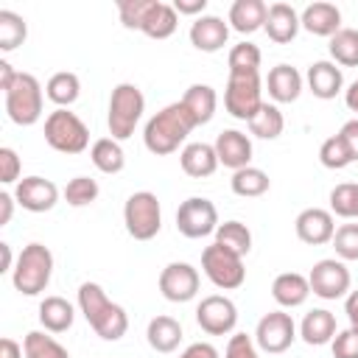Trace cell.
<instances>
[{"label":"cell","mask_w":358,"mask_h":358,"mask_svg":"<svg viewBox=\"0 0 358 358\" xmlns=\"http://www.w3.org/2000/svg\"><path fill=\"white\" fill-rule=\"evenodd\" d=\"M145 112V98L140 92L137 84H117L109 95V115H106V126H109V134L120 143V140H129L140 123Z\"/></svg>","instance_id":"cell-4"},{"label":"cell","mask_w":358,"mask_h":358,"mask_svg":"<svg viewBox=\"0 0 358 358\" xmlns=\"http://www.w3.org/2000/svg\"><path fill=\"white\" fill-rule=\"evenodd\" d=\"M282 129H285V117L274 103H263L260 112L249 120V131L260 140H277L282 134Z\"/></svg>","instance_id":"cell-34"},{"label":"cell","mask_w":358,"mask_h":358,"mask_svg":"<svg viewBox=\"0 0 358 358\" xmlns=\"http://www.w3.org/2000/svg\"><path fill=\"white\" fill-rule=\"evenodd\" d=\"M344 313L350 319V327L358 333V291H350L344 299Z\"/></svg>","instance_id":"cell-50"},{"label":"cell","mask_w":358,"mask_h":358,"mask_svg":"<svg viewBox=\"0 0 358 358\" xmlns=\"http://www.w3.org/2000/svg\"><path fill=\"white\" fill-rule=\"evenodd\" d=\"M17 179H20V157H17L14 148L3 145L0 148V182L3 185H11Z\"/></svg>","instance_id":"cell-47"},{"label":"cell","mask_w":358,"mask_h":358,"mask_svg":"<svg viewBox=\"0 0 358 358\" xmlns=\"http://www.w3.org/2000/svg\"><path fill=\"white\" fill-rule=\"evenodd\" d=\"M319 162H322L324 168H330V171H341V168H347V165L352 162V154H350V148L344 145V140H341L338 134H333V137H327V140L322 143V148H319Z\"/></svg>","instance_id":"cell-40"},{"label":"cell","mask_w":358,"mask_h":358,"mask_svg":"<svg viewBox=\"0 0 358 358\" xmlns=\"http://www.w3.org/2000/svg\"><path fill=\"white\" fill-rule=\"evenodd\" d=\"M266 87H268V95L277 101V103H291L299 98L302 92V76L296 67L291 64H277L268 70V78H266Z\"/></svg>","instance_id":"cell-24"},{"label":"cell","mask_w":358,"mask_h":358,"mask_svg":"<svg viewBox=\"0 0 358 358\" xmlns=\"http://www.w3.org/2000/svg\"><path fill=\"white\" fill-rule=\"evenodd\" d=\"M229 187H232V193L241 196V199H257V196H263V193L271 187V179H268L266 171H260V168H255V165H246V168H241V171L232 173Z\"/></svg>","instance_id":"cell-33"},{"label":"cell","mask_w":358,"mask_h":358,"mask_svg":"<svg viewBox=\"0 0 358 358\" xmlns=\"http://www.w3.org/2000/svg\"><path fill=\"white\" fill-rule=\"evenodd\" d=\"M179 25V14L171 3H162V0H151L145 17H143V25L140 31L151 39H168Z\"/></svg>","instance_id":"cell-25"},{"label":"cell","mask_w":358,"mask_h":358,"mask_svg":"<svg viewBox=\"0 0 358 358\" xmlns=\"http://www.w3.org/2000/svg\"><path fill=\"white\" fill-rule=\"evenodd\" d=\"M268 6L263 0H235L229 8V25L238 34H255L257 28L266 25Z\"/></svg>","instance_id":"cell-27"},{"label":"cell","mask_w":358,"mask_h":358,"mask_svg":"<svg viewBox=\"0 0 358 358\" xmlns=\"http://www.w3.org/2000/svg\"><path fill=\"white\" fill-rule=\"evenodd\" d=\"M263 28H266V34H268L271 42L285 45V42H291L296 36V31L302 25H299V14H296L294 6H288V3H271Z\"/></svg>","instance_id":"cell-21"},{"label":"cell","mask_w":358,"mask_h":358,"mask_svg":"<svg viewBox=\"0 0 358 358\" xmlns=\"http://www.w3.org/2000/svg\"><path fill=\"white\" fill-rule=\"evenodd\" d=\"M296 227V238L302 243H310V246H322V243H330L333 235H336V224H333V213L330 210H322V207H308L296 215L294 221Z\"/></svg>","instance_id":"cell-16"},{"label":"cell","mask_w":358,"mask_h":358,"mask_svg":"<svg viewBox=\"0 0 358 358\" xmlns=\"http://www.w3.org/2000/svg\"><path fill=\"white\" fill-rule=\"evenodd\" d=\"M78 308L90 327L103 338V341H117L129 330V316L126 310L106 296V291L98 282H81L78 285Z\"/></svg>","instance_id":"cell-2"},{"label":"cell","mask_w":358,"mask_h":358,"mask_svg":"<svg viewBox=\"0 0 358 358\" xmlns=\"http://www.w3.org/2000/svg\"><path fill=\"white\" fill-rule=\"evenodd\" d=\"M145 338H148L151 350H157V352H173L179 347V341H182V324L173 316H154L148 322Z\"/></svg>","instance_id":"cell-30"},{"label":"cell","mask_w":358,"mask_h":358,"mask_svg":"<svg viewBox=\"0 0 358 358\" xmlns=\"http://www.w3.org/2000/svg\"><path fill=\"white\" fill-rule=\"evenodd\" d=\"M229 39V25L215 17V14H201L193 25H190V45L201 53H215L227 45Z\"/></svg>","instance_id":"cell-18"},{"label":"cell","mask_w":358,"mask_h":358,"mask_svg":"<svg viewBox=\"0 0 358 358\" xmlns=\"http://www.w3.org/2000/svg\"><path fill=\"white\" fill-rule=\"evenodd\" d=\"M215 243H221V246H227L229 252L246 257L249 249H252V232H249V227L241 224V221H224V224H218V229H215Z\"/></svg>","instance_id":"cell-35"},{"label":"cell","mask_w":358,"mask_h":358,"mask_svg":"<svg viewBox=\"0 0 358 358\" xmlns=\"http://www.w3.org/2000/svg\"><path fill=\"white\" fill-rule=\"evenodd\" d=\"M308 90L316 95V98H322V101H330V98H336L338 92H341V87H344V76H341V67H336V62H327V59H322V62H313L310 67H308Z\"/></svg>","instance_id":"cell-20"},{"label":"cell","mask_w":358,"mask_h":358,"mask_svg":"<svg viewBox=\"0 0 358 358\" xmlns=\"http://www.w3.org/2000/svg\"><path fill=\"white\" fill-rule=\"evenodd\" d=\"M73 319H76V310H73V305L64 296H45L39 302V322H42V327L48 333H64V330H70Z\"/></svg>","instance_id":"cell-29"},{"label":"cell","mask_w":358,"mask_h":358,"mask_svg":"<svg viewBox=\"0 0 358 358\" xmlns=\"http://www.w3.org/2000/svg\"><path fill=\"white\" fill-rule=\"evenodd\" d=\"M45 95H48L59 109H67L70 103L78 101V95H81V81H78V76L70 73V70L53 73V76L48 78V84H45Z\"/></svg>","instance_id":"cell-32"},{"label":"cell","mask_w":358,"mask_h":358,"mask_svg":"<svg viewBox=\"0 0 358 358\" xmlns=\"http://www.w3.org/2000/svg\"><path fill=\"white\" fill-rule=\"evenodd\" d=\"M263 90H260V70H232L224 90V106L238 120H252L263 106Z\"/></svg>","instance_id":"cell-5"},{"label":"cell","mask_w":358,"mask_h":358,"mask_svg":"<svg viewBox=\"0 0 358 358\" xmlns=\"http://www.w3.org/2000/svg\"><path fill=\"white\" fill-rule=\"evenodd\" d=\"M224 358H257V347H255L252 336H246V333L229 336V344H227Z\"/></svg>","instance_id":"cell-46"},{"label":"cell","mask_w":358,"mask_h":358,"mask_svg":"<svg viewBox=\"0 0 358 358\" xmlns=\"http://www.w3.org/2000/svg\"><path fill=\"white\" fill-rule=\"evenodd\" d=\"M50 274H53V255L45 243H28L22 246L20 257H17V266L11 271V282L20 294L25 296H36L48 288L50 282Z\"/></svg>","instance_id":"cell-3"},{"label":"cell","mask_w":358,"mask_h":358,"mask_svg":"<svg viewBox=\"0 0 358 358\" xmlns=\"http://www.w3.org/2000/svg\"><path fill=\"white\" fill-rule=\"evenodd\" d=\"M22 350H25V358H70V352L42 330H31L22 341Z\"/></svg>","instance_id":"cell-38"},{"label":"cell","mask_w":358,"mask_h":358,"mask_svg":"<svg viewBox=\"0 0 358 358\" xmlns=\"http://www.w3.org/2000/svg\"><path fill=\"white\" fill-rule=\"evenodd\" d=\"M333 358H358V333L352 327L336 333V338H333Z\"/></svg>","instance_id":"cell-45"},{"label":"cell","mask_w":358,"mask_h":358,"mask_svg":"<svg viewBox=\"0 0 358 358\" xmlns=\"http://www.w3.org/2000/svg\"><path fill=\"white\" fill-rule=\"evenodd\" d=\"M90 159H92V165H95L101 173H120L123 165H126L123 145H120L115 137H101V140H95L92 148H90Z\"/></svg>","instance_id":"cell-31"},{"label":"cell","mask_w":358,"mask_h":358,"mask_svg":"<svg viewBox=\"0 0 358 358\" xmlns=\"http://www.w3.org/2000/svg\"><path fill=\"white\" fill-rule=\"evenodd\" d=\"M14 196L11 193H0V227H6L11 221V213H14Z\"/></svg>","instance_id":"cell-52"},{"label":"cell","mask_w":358,"mask_h":358,"mask_svg":"<svg viewBox=\"0 0 358 358\" xmlns=\"http://www.w3.org/2000/svg\"><path fill=\"white\" fill-rule=\"evenodd\" d=\"M176 14H201L207 8V0H173Z\"/></svg>","instance_id":"cell-51"},{"label":"cell","mask_w":358,"mask_h":358,"mask_svg":"<svg viewBox=\"0 0 358 358\" xmlns=\"http://www.w3.org/2000/svg\"><path fill=\"white\" fill-rule=\"evenodd\" d=\"M22 355H25V350H22L14 338L6 336V338L0 341V358H22Z\"/></svg>","instance_id":"cell-53"},{"label":"cell","mask_w":358,"mask_h":358,"mask_svg":"<svg viewBox=\"0 0 358 358\" xmlns=\"http://www.w3.org/2000/svg\"><path fill=\"white\" fill-rule=\"evenodd\" d=\"M338 137H341L344 145L350 148L352 162H358V117H355V120H347V123L338 129Z\"/></svg>","instance_id":"cell-48"},{"label":"cell","mask_w":358,"mask_h":358,"mask_svg":"<svg viewBox=\"0 0 358 358\" xmlns=\"http://www.w3.org/2000/svg\"><path fill=\"white\" fill-rule=\"evenodd\" d=\"M14 78H17V70H14L6 59H0V90L6 92V90L14 84Z\"/></svg>","instance_id":"cell-54"},{"label":"cell","mask_w":358,"mask_h":358,"mask_svg":"<svg viewBox=\"0 0 358 358\" xmlns=\"http://www.w3.org/2000/svg\"><path fill=\"white\" fill-rule=\"evenodd\" d=\"M182 103H185V109L193 115L196 126H204V123H210L213 115H215L218 95H215V90H213L210 84H190V87L185 90V95H182Z\"/></svg>","instance_id":"cell-28"},{"label":"cell","mask_w":358,"mask_h":358,"mask_svg":"<svg viewBox=\"0 0 358 358\" xmlns=\"http://www.w3.org/2000/svg\"><path fill=\"white\" fill-rule=\"evenodd\" d=\"M196 322L204 333L210 336H227L235 330L238 324V308L229 296H221V294H210L199 302L196 308Z\"/></svg>","instance_id":"cell-12"},{"label":"cell","mask_w":358,"mask_h":358,"mask_svg":"<svg viewBox=\"0 0 358 358\" xmlns=\"http://www.w3.org/2000/svg\"><path fill=\"white\" fill-rule=\"evenodd\" d=\"M201 268H204L207 280H210L215 288H224V291L241 288L243 280H246L243 257L235 255V252H229V249L221 246V243H210V246L201 252Z\"/></svg>","instance_id":"cell-9"},{"label":"cell","mask_w":358,"mask_h":358,"mask_svg":"<svg viewBox=\"0 0 358 358\" xmlns=\"http://www.w3.org/2000/svg\"><path fill=\"white\" fill-rule=\"evenodd\" d=\"M271 296L280 308H299L310 296V282L296 271H282L271 282Z\"/></svg>","instance_id":"cell-23"},{"label":"cell","mask_w":358,"mask_h":358,"mask_svg":"<svg viewBox=\"0 0 358 358\" xmlns=\"http://www.w3.org/2000/svg\"><path fill=\"white\" fill-rule=\"evenodd\" d=\"M123 224L134 241H151L162 227V207L151 190H137L123 204Z\"/></svg>","instance_id":"cell-8"},{"label":"cell","mask_w":358,"mask_h":358,"mask_svg":"<svg viewBox=\"0 0 358 358\" xmlns=\"http://www.w3.org/2000/svg\"><path fill=\"white\" fill-rule=\"evenodd\" d=\"M294 338H296V324L285 310H271L257 322L255 344L263 352H285L294 344Z\"/></svg>","instance_id":"cell-13"},{"label":"cell","mask_w":358,"mask_h":358,"mask_svg":"<svg viewBox=\"0 0 358 358\" xmlns=\"http://www.w3.org/2000/svg\"><path fill=\"white\" fill-rule=\"evenodd\" d=\"M159 291L168 302H190L199 294V271L190 263H168L159 274Z\"/></svg>","instance_id":"cell-14"},{"label":"cell","mask_w":358,"mask_h":358,"mask_svg":"<svg viewBox=\"0 0 358 358\" xmlns=\"http://www.w3.org/2000/svg\"><path fill=\"white\" fill-rule=\"evenodd\" d=\"M148 6H151V0H120V3H117L120 22H123L126 28H137V31H140Z\"/></svg>","instance_id":"cell-44"},{"label":"cell","mask_w":358,"mask_h":358,"mask_svg":"<svg viewBox=\"0 0 358 358\" xmlns=\"http://www.w3.org/2000/svg\"><path fill=\"white\" fill-rule=\"evenodd\" d=\"M308 282H310V294H316L322 299H341L350 291V268L344 266V260L324 257V260L313 263Z\"/></svg>","instance_id":"cell-11"},{"label":"cell","mask_w":358,"mask_h":358,"mask_svg":"<svg viewBox=\"0 0 358 358\" xmlns=\"http://www.w3.org/2000/svg\"><path fill=\"white\" fill-rule=\"evenodd\" d=\"M193 129H196L193 115L185 109L182 101H173L148 117L143 129V143L154 157H165V154H173Z\"/></svg>","instance_id":"cell-1"},{"label":"cell","mask_w":358,"mask_h":358,"mask_svg":"<svg viewBox=\"0 0 358 358\" xmlns=\"http://www.w3.org/2000/svg\"><path fill=\"white\" fill-rule=\"evenodd\" d=\"M176 229L185 238H207L218 229V210L204 196H190L176 210Z\"/></svg>","instance_id":"cell-10"},{"label":"cell","mask_w":358,"mask_h":358,"mask_svg":"<svg viewBox=\"0 0 358 358\" xmlns=\"http://www.w3.org/2000/svg\"><path fill=\"white\" fill-rule=\"evenodd\" d=\"M299 25L313 36H333L341 31V11L338 6L319 0V3L305 6V11L299 14Z\"/></svg>","instance_id":"cell-19"},{"label":"cell","mask_w":358,"mask_h":358,"mask_svg":"<svg viewBox=\"0 0 358 358\" xmlns=\"http://www.w3.org/2000/svg\"><path fill=\"white\" fill-rule=\"evenodd\" d=\"M215 154H218V162L224 168H229L232 173L246 168L249 159H252V140L238 131V129H224L218 137H215Z\"/></svg>","instance_id":"cell-17"},{"label":"cell","mask_w":358,"mask_h":358,"mask_svg":"<svg viewBox=\"0 0 358 358\" xmlns=\"http://www.w3.org/2000/svg\"><path fill=\"white\" fill-rule=\"evenodd\" d=\"M179 162H182V171L193 179L213 176L215 168L221 165L218 154H215V145H210V143H187L179 154Z\"/></svg>","instance_id":"cell-22"},{"label":"cell","mask_w":358,"mask_h":358,"mask_svg":"<svg viewBox=\"0 0 358 358\" xmlns=\"http://www.w3.org/2000/svg\"><path fill=\"white\" fill-rule=\"evenodd\" d=\"M0 255H3V268L0 271H14V255H11V246L8 243H0Z\"/></svg>","instance_id":"cell-56"},{"label":"cell","mask_w":358,"mask_h":358,"mask_svg":"<svg viewBox=\"0 0 358 358\" xmlns=\"http://www.w3.org/2000/svg\"><path fill=\"white\" fill-rule=\"evenodd\" d=\"M260 48L255 45V42H238L232 50H229V56H227V62H229V73L232 70H257L260 67Z\"/></svg>","instance_id":"cell-42"},{"label":"cell","mask_w":358,"mask_h":358,"mask_svg":"<svg viewBox=\"0 0 358 358\" xmlns=\"http://www.w3.org/2000/svg\"><path fill=\"white\" fill-rule=\"evenodd\" d=\"M344 103L350 106V112L358 115V81H352V84L344 90Z\"/></svg>","instance_id":"cell-55"},{"label":"cell","mask_w":358,"mask_h":358,"mask_svg":"<svg viewBox=\"0 0 358 358\" xmlns=\"http://www.w3.org/2000/svg\"><path fill=\"white\" fill-rule=\"evenodd\" d=\"M45 143L59 154H81L90 145V129L76 112L56 109L45 117Z\"/></svg>","instance_id":"cell-6"},{"label":"cell","mask_w":358,"mask_h":358,"mask_svg":"<svg viewBox=\"0 0 358 358\" xmlns=\"http://www.w3.org/2000/svg\"><path fill=\"white\" fill-rule=\"evenodd\" d=\"M336 333H338L336 330V316L330 310H324V308H316V310L305 313V319L299 324V336L310 347H322V344L333 341Z\"/></svg>","instance_id":"cell-26"},{"label":"cell","mask_w":358,"mask_h":358,"mask_svg":"<svg viewBox=\"0 0 358 358\" xmlns=\"http://www.w3.org/2000/svg\"><path fill=\"white\" fill-rule=\"evenodd\" d=\"M98 193H101L98 182L90 179V176H76L64 187V199H67L70 207H87V204H92L98 199Z\"/></svg>","instance_id":"cell-41"},{"label":"cell","mask_w":358,"mask_h":358,"mask_svg":"<svg viewBox=\"0 0 358 358\" xmlns=\"http://www.w3.org/2000/svg\"><path fill=\"white\" fill-rule=\"evenodd\" d=\"M179 358H218V350H215L213 344H207V341H196V344H190Z\"/></svg>","instance_id":"cell-49"},{"label":"cell","mask_w":358,"mask_h":358,"mask_svg":"<svg viewBox=\"0 0 358 358\" xmlns=\"http://www.w3.org/2000/svg\"><path fill=\"white\" fill-rule=\"evenodd\" d=\"M14 199L28 213H48L59 201V187L45 176H25L17 182Z\"/></svg>","instance_id":"cell-15"},{"label":"cell","mask_w":358,"mask_h":358,"mask_svg":"<svg viewBox=\"0 0 358 358\" xmlns=\"http://www.w3.org/2000/svg\"><path fill=\"white\" fill-rule=\"evenodd\" d=\"M327 50H330V56H333L336 64L358 67V31L355 28H341L338 34L330 36Z\"/></svg>","instance_id":"cell-36"},{"label":"cell","mask_w":358,"mask_h":358,"mask_svg":"<svg viewBox=\"0 0 358 358\" xmlns=\"http://www.w3.org/2000/svg\"><path fill=\"white\" fill-rule=\"evenodd\" d=\"M330 213H336L341 218L358 215V185L355 182H341L330 190Z\"/></svg>","instance_id":"cell-39"},{"label":"cell","mask_w":358,"mask_h":358,"mask_svg":"<svg viewBox=\"0 0 358 358\" xmlns=\"http://www.w3.org/2000/svg\"><path fill=\"white\" fill-rule=\"evenodd\" d=\"M333 249L338 260H358V224H341L333 235Z\"/></svg>","instance_id":"cell-43"},{"label":"cell","mask_w":358,"mask_h":358,"mask_svg":"<svg viewBox=\"0 0 358 358\" xmlns=\"http://www.w3.org/2000/svg\"><path fill=\"white\" fill-rule=\"evenodd\" d=\"M28 36V25L17 11H0V50H17Z\"/></svg>","instance_id":"cell-37"},{"label":"cell","mask_w":358,"mask_h":358,"mask_svg":"<svg viewBox=\"0 0 358 358\" xmlns=\"http://www.w3.org/2000/svg\"><path fill=\"white\" fill-rule=\"evenodd\" d=\"M6 112L17 126H34L42 117V84L31 73H17L14 84L3 92Z\"/></svg>","instance_id":"cell-7"}]
</instances>
